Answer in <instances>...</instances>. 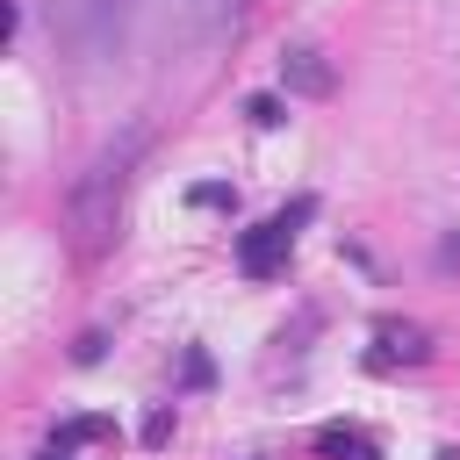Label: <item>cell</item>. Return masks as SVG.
<instances>
[{"label":"cell","instance_id":"obj_1","mask_svg":"<svg viewBox=\"0 0 460 460\" xmlns=\"http://www.w3.org/2000/svg\"><path fill=\"white\" fill-rule=\"evenodd\" d=\"M137 151H144V129H122L115 144H101L86 158V172L72 180V252L79 259H101L115 244V223H122V194H129V172H137Z\"/></svg>","mask_w":460,"mask_h":460},{"label":"cell","instance_id":"obj_5","mask_svg":"<svg viewBox=\"0 0 460 460\" xmlns=\"http://www.w3.org/2000/svg\"><path fill=\"white\" fill-rule=\"evenodd\" d=\"M43 460H72V453H65V446H50V453H43Z\"/></svg>","mask_w":460,"mask_h":460},{"label":"cell","instance_id":"obj_6","mask_svg":"<svg viewBox=\"0 0 460 460\" xmlns=\"http://www.w3.org/2000/svg\"><path fill=\"white\" fill-rule=\"evenodd\" d=\"M431 460H460V453H453V446H446V453H431Z\"/></svg>","mask_w":460,"mask_h":460},{"label":"cell","instance_id":"obj_3","mask_svg":"<svg viewBox=\"0 0 460 460\" xmlns=\"http://www.w3.org/2000/svg\"><path fill=\"white\" fill-rule=\"evenodd\" d=\"M302 216H309V201H295V208H280V216H266V223H252L244 237H237V266L252 273V280H266L288 252H295V230H302Z\"/></svg>","mask_w":460,"mask_h":460},{"label":"cell","instance_id":"obj_2","mask_svg":"<svg viewBox=\"0 0 460 460\" xmlns=\"http://www.w3.org/2000/svg\"><path fill=\"white\" fill-rule=\"evenodd\" d=\"M129 14H137V0H58V36H65L79 58H101V50L122 43Z\"/></svg>","mask_w":460,"mask_h":460},{"label":"cell","instance_id":"obj_4","mask_svg":"<svg viewBox=\"0 0 460 460\" xmlns=\"http://www.w3.org/2000/svg\"><path fill=\"white\" fill-rule=\"evenodd\" d=\"M237 7H244V0H194L187 14H194V29H216V22H230Z\"/></svg>","mask_w":460,"mask_h":460}]
</instances>
